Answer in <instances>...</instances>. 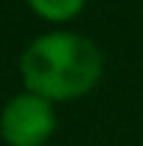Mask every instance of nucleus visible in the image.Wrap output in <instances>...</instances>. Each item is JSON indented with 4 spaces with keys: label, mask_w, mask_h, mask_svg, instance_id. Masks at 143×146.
<instances>
[{
    "label": "nucleus",
    "mask_w": 143,
    "mask_h": 146,
    "mask_svg": "<svg viewBox=\"0 0 143 146\" xmlns=\"http://www.w3.org/2000/svg\"><path fill=\"white\" fill-rule=\"evenodd\" d=\"M25 6L39 20L54 23V25H65L84 11L87 0H25Z\"/></svg>",
    "instance_id": "3"
},
{
    "label": "nucleus",
    "mask_w": 143,
    "mask_h": 146,
    "mask_svg": "<svg viewBox=\"0 0 143 146\" xmlns=\"http://www.w3.org/2000/svg\"><path fill=\"white\" fill-rule=\"evenodd\" d=\"M23 87L51 104L76 101L95 90L104 76V54L84 34L56 28L39 34L20 56Z\"/></svg>",
    "instance_id": "1"
},
{
    "label": "nucleus",
    "mask_w": 143,
    "mask_h": 146,
    "mask_svg": "<svg viewBox=\"0 0 143 146\" xmlns=\"http://www.w3.org/2000/svg\"><path fill=\"white\" fill-rule=\"evenodd\" d=\"M56 104L28 90L14 93L0 110V138L6 146H51Z\"/></svg>",
    "instance_id": "2"
}]
</instances>
